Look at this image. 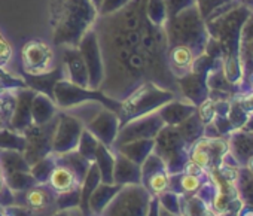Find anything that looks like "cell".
Returning a JSON list of instances; mask_svg holds the SVG:
<instances>
[{
	"label": "cell",
	"instance_id": "1",
	"mask_svg": "<svg viewBox=\"0 0 253 216\" xmlns=\"http://www.w3.org/2000/svg\"><path fill=\"white\" fill-rule=\"evenodd\" d=\"M49 26L55 46H78L97 17L92 0H49Z\"/></svg>",
	"mask_w": 253,
	"mask_h": 216
},
{
	"label": "cell",
	"instance_id": "2",
	"mask_svg": "<svg viewBox=\"0 0 253 216\" xmlns=\"http://www.w3.org/2000/svg\"><path fill=\"white\" fill-rule=\"evenodd\" d=\"M169 98L170 94L161 89L160 85L154 82H143L121 100L118 111L121 126L137 117H143L158 111Z\"/></svg>",
	"mask_w": 253,
	"mask_h": 216
},
{
	"label": "cell",
	"instance_id": "3",
	"mask_svg": "<svg viewBox=\"0 0 253 216\" xmlns=\"http://www.w3.org/2000/svg\"><path fill=\"white\" fill-rule=\"evenodd\" d=\"M152 195L142 183L124 185L100 216H148Z\"/></svg>",
	"mask_w": 253,
	"mask_h": 216
},
{
	"label": "cell",
	"instance_id": "4",
	"mask_svg": "<svg viewBox=\"0 0 253 216\" xmlns=\"http://www.w3.org/2000/svg\"><path fill=\"white\" fill-rule=\"evenodd\" d=\"M54 101L58 106V109H70L73 106L82 104L85 101H98L107 109L113 111L118 114L119 111V103L118 100H113L103 94L100 89H91V88H84L79 85L72 84L67 79H61L55 84L54 86Z\"/></svg>",
	"mask_w": 253,
	"mask_h": 216
},
{
	"label": "cell",
	"instance_id": "5",
	"mask_svg": "<svg viewBox=\"0 0 253 216\" xmlns=\"http://www.w3.org/2000/svg\"><path fill=\"white\" fill-rule=\"evenodd\" d=\"M57 120H58V114L49 123L42 124V126L32 124L23 131L26 137V146H24L23 155L30 167L39 160L52 154V137H54L55 126H57Z\"/></svg>",
	"mask_w": 253,
	"mask_h": 216
},
{
	"label": "cell",
	"instance_id": "6",
	"mask_svg": "<svg viewBox=\"0 0 253 216\" xmlns=\"http://www.w3.org/2000/svg\"><path fill=\"white\" fill-rule=\"evenodd\" d=\"M21 64L26 75L39 76L55 67V54L49 43L32 39L21 46Z\"/></svg>",
	"mask_w": 253,
	"mask_h": 216
},
{
	"label": "cell",
	"instance_id": "7",
	"mask_svg": "<svg viewBox=\"0 0 253 216\" xmlns=\"http://www.w3.org/2000/svg\"><path fill=\"white\" fill-rule=\"evenodd\" d=\"M58 194L48 183H38L26 191L14 192V203L27 207L35 216H52L58 210Z\"/></svg>",
	"mask_w": 253,
	"mask_h": 216
},
{
	"label": "cell",
	"instance_id": "8",
	"mask_svg": "<svg viewBox=\"0 0 253 216\" xmlns=\"http://www.w3.org/2000/svg\"><path fill=\"white\" fill-rule=\"evenodd\" d=\"M84 129V123L73 114L67 111L58 112V120L52 137V154H67L76 151Z\"/></svg>",
	"mask_w": 253,
	"mask_h": 216
},
{
	"label": "cell",
	"instance_id": "9",
	"mask_svg": "<svg viewBox=\"0 0 253 216\" xmlns=\"http://www.w3.org/2000/svg\"><path fill=\"white\" fill-rule=\"evenodd\" d=\"M164 121L161 120L158 112H152L143 117H137L134 120H130L119 127L116 140L112 146H118L122 143H128L133 140H142V139H154L163 129Z\"/></svg>",
	"mask_w": 253,
	"mask_h": 216
},
{
	"label": "cell",
	"instance_id": "10",
	"mask_svg": "<svg viewBox=\"0 0 253 216\" xmlns=\"http://www.w3.org/2000/svg\"><path fill=\"white\" fill-rule=\"evenodd\" d=\"M78 49L84 58V63L88 70V78H89V88L91 89H98L103 78H104V66H103V57H101V49L98 43L97 33L94 27H91L82 39L78 43Z\"/></svg>",
	"mask_w": 253,
	"mask_h": 216
},
{
	"label": "cell",
	"instance_id": "11",
	"mask_svg": "<svg viewBox=\"0 0 253 216\" xmlns=\"http://www.w3.org/2000/svg\"><path fill=\"white\" fill-rule=\"evenodd\" d=\"M121 123L116 112L107 109L106 106H101L95 112V115L85 123V129L103 145L112 148L116 140Z\"/></svg>",
	"mask_w": 253,
	"mask_h": 216
},
{
	"label": "cell",
	"instance_id": "12",
	"mask_svg": "<svg viewBox=\"0 0 253 216\" xmlns=\"http://www.w3.org/2000/svg\"><path fill=\"white\" fill-rule=\"evenodd\" d=\"M61 48V64L64 67V73L67 81L75 85L89 88L88 70L84 63V58L78 49V46H60Z\"/></svg>",
	"mask_w": 253,
	"mask_h": 216
},
{
	"label": "cell",
	"instance_id": "13",
	"mask_svg": "<svg viewBox=\"0 0 253 216\" xmlns=\"http://www.w3.org/2000/svg\"><path fill=\"white\" fill-rule=\"evenodd\" d=\"M36 95V91L29 86H21L17 89L15 109L9 123V129L23 133L29 126L33 124L32 120V103Z\"/></svg>",
	"mask_w": 253,
	"mask_h": 216
},
{
	"label": "cell",
	"instance_id": "14",
	"mask_svg": "<svg viewBox=\"0 0 253 216\" xmlns=\"http://www.w3.org/2000/svg\"><path fill=\"white\" fill-rule=\"evenodd\" d=\"M46 183L51 186V189L55 194L60 195V194H67V192L81 189L82 180L69 166L57 161V158H55V166H54Z\"/></svg>",
	"mask_w": 253,
	"mask_h": 216
},
{
	"label": "cell",
	"instance_id": "15",
	"mask_svg": "<svg viewBox=\"0 0 253 216\" xmlns=\"http://www.w3.org/2000/svg\"><path fill=\"white\" fill-rule=\"evenodd\" d=\"M115 152V164H113V183L124 186L130 183H142V170L140 166L125 155Z\"/></svg>",
	"mask_w": 253,
	"mask_h": 216
},
{
	"label": "cell",
	"instance_id": "16",
	"mask_svg": "<svg viewBox=\"0 0 253 216\" xmlns=\"http://www.w3.org/2000/svg\"><path fill=\"white\" fill-rule=\"evenodd\" d=\"M167 63L171 73L183 76L195 64V52L188 45H173L167 52Z\"/></svg>",
	"mask_w": 253,
	"mask_h": 216
},
{
	"label": "cell",
	"instance_id": "17",
	"mask_svg": "<svg viewBox=\"0 0 253 216\" xmlns=\"http://www.w3.org/2000/svg\"><path fill=\"white\" fill-rule=\"evenodd\" d=\"M66 73H64V67L63 64H57L51 72L45 73V75H39V76H32V75H26L24 73V81L26 85L32 89H35L36 92H43L46 95H49L51 98H54V86L58 81L64 79Z\"/></svg>",
	"mask_w": 253,
	"mask_h": 216
},
{
	"label": "cell",
	"instance_id": "18",
	"mask_svg": "<svg viewBox=\"0 0 253 216\" xmlns=\"http://www.w3.org/2000/svg\"><path fill=\"white\" fill-rule=\"evenodd\" d=\"M58 106L55 104L54 98L43 92H36L33 103H32V120L33 124L42 126L54 120L58 114Z\"/></svg>",
	"mask_w": 253,
	"mask_h": 216
},
{
	"label": "cell",
	"instance_id": "19",
	"mask_svg": "<svg viewBox=\"0 0 253 216\" xmlns=\"http://www.w3.org/2000/svg\"><path fill=\"white\" fill-rule=\"evenodd\" d=\"M113 151L125 155L131 161L137 163L139 166L148 158L149 154L154 152V139H142V140H133L128 143H122L118 146H112Z\"/></svg>",
	"mask_w": 253,
	"mask_h": 216
},
{
	"label": "cell",
	"instance_id": "20",
	"mask_svg": "<svg viewBox=\"0 0 253 216\" xmlns=\"http://www.w3.org/2000/svg\"><path fill=\"white\" fill-rule=\"evenodd\" d=\"M121 189L119 185H109V183H100L91 194L88 200V210L91 216H100L103 209L107 206V203L115 197V194Z\"/></svg>",
	"mask_w": 253,
	"mask_h": 216
},
{
	"label": "cell",
	"instance_id": "21",
	"mask_svg": "<svg viewBox=\"0 0 253 216\" xmlns=\"http://www.w3.org/2000/svg\"><path fill=\"white\" fill-rule=\"evenodd\" d=\"M94 163L97 164L101 176V183H113V164H115V152L112 148L98 142L95 149Z\"/></svg>",
	"mask_w": 253,
	"mask_h": 216
},
{
	"label": "cell",
	"instance_id": "22",
	"mask_svg": "<svg viewBox=\"0 0 253 216\" xmlns=\"http://www.w3.org/2000/svg\"><path fill=\"white\" fill-rule=\"evenodd\" d=\"M17 89L0 81V130L8 129L17 101Z\"/></svg>",
	"mask_w": 253,
	"mask_h": 216
},
{
	"label": "cell",
	"instance_id": "23",
	"mask_svg": "<svg viewBox=\"0 0 253 216\" xmlns=\"http://www.w3.org/2000/svg\"><path fill=\"white\" fill-rule=\"evenodd\" d=\"M101 183V176H100V170L97 167V164L92 161L84 180L81 185V201H79V209L84 212L85 216H91L89 210H88V200L92 194V191Z\"/></svg>",
	"mask_w": 253,
	"mask_h": 216
},
{
	"label": "cell",
	"instance_id": "24",
	"mask_svg": "<svg viewBox=\"0 0 253 216\" xmlns=\"http://www.w3.org/2000/svg\"><path fill=\"white\" fill-rule=\"evenodd\" d=\"M0 167L3 174L14 172H30V166L20 151H0Z\"/></svg>",
	"mask_w": 253,
	"mask_h": 216
},
{
	"label": "cell",
	"instance_id": "25",
	"mask_svg": "<svg viewBox=\"0 0 253 216\" xmlns=\"http://www.w3.org/2000/svg\"><path fill=\"white\" fill-rule=\"evenodd\" d=\"M3 182L12 192H21L38 185L36 179L30 172H14L3 174Z\"/></svg>",
	"mask_w": 253,
	"mask_h": 216
},
{
	"label": "cell",
	"instance_id": "26",
	"mask_svg": "<svg viewBox=\"0 0 253 216\" xmlns=\"http://www.w3.org/2000/svg\"><path fill=\"white\" fill-rule=\"evenodd\" d=\"M142 185L149 191L151 195H161L170 188V176L167 173V169H161L149 174Z\"/></svg>",
	"mask_w": 253,
	"mask_h": 216
},
{
	"label": "cell",
	"instance_id": "27",
	"mask_svg": "<svg viewBox=\"0 0 253 216\" xmlns=\"http://www.w3.org/2000/svg\"><path fill=\"white\" fill-rule=\"evenodd\" d=\"M26 146V137L23 133L12 129L0 130V151H20L23 152Z\"/></svg>",
	"mask_w": 253,
	"mask_h": 216
},
{
	"label": "cell",
	"instance_id": "28",
	"mask_svg": "<svg viewBox=\"0 0 253 216\" xmlns=\"http://www.w3.org/2000/svg\"><path fill=\"white\" fill-rule=\"evenodd\" d=\"M54 166H55V155L49 154L45 158H42L38 163H35L30 167V173L33 174V177L36 179L38 183H46L48 177H49V174H51V172L54 169Z\"/></svg>",
	"mask_w": 253,
	"mask_h": 216
},
{
	"label": "cell",
	"instance_id": "29",
	"mask_svg": "<svg viewBox=\"0 0 253 216\" xmlns=\"http://www.w3.org/2000/svg\"><path fill=\"white\" fill-rule=\"evenodd\" d=\"M146 17L155 26H163L167 20V9L164 0H146Z\"/></svg>",
	"mask_w": 253,
	"mask_h": 216
},
{
	"label": "cell",
	"instance_id": "30",
	"mask_svg": "<svg viewBox=\"0 0 253 216\" xmlns=\"http://www.w3.org/2000/svg\"><path fill=\"white\" fill-rule=\"evenodd\" d=\"M97 145H98V140L86 130L84 129L82 134H81V139H79V143H78V154L82 155L85 160L88 161H94V157H95V149H97Z\"/></svg>",
	"mask_w": 253,
	"mask_h": 216
},
{
	"label": "cell",
	"instance_id": "31",
	"mask_svg": "<svg viewBox=\"0 0 253 216\" xmlns=\"http://www.w3.org/2000/svg\"><path fill=\"white\" fill-rule=\"evenodd\" d=\"M191 161L198 164L203 169H207L211 163L210 151H209V140H200L191 151Z\"/></svg>",
	"mask_w": 253,
	"mask_h": 216
},
{
	"label": "cell",
	"instance_id": "32",
	"mask_svg": "<svg viewBox=\"0 0 253 216\" xmlns=\"http://www.w3.org/2000/svg\"><path fill=\"white\" fill-rule=\"evenodd\" d=\"M131 2V0H101V3L97 9L98 17H106L110 14H115L121 11L124 6H126Z\"/></svg>",
	"mask_w": 253,
	"mask_h": 216
},
{
	"label": "cell",
	"instance_id": "33",
	"mask_svg": "<svg viewBox=\"0 0 253 216\" xmlns=\"http://www.w3.org/2000/svg\"><path fill=\"white\" fill-rule=\"evenodd\" d=\"M14 55V49H12V45L9 43V41L5 38V35L0 32V66L5 67L11 58Z\"/></svg>",
	"mask_w": 253,
	"mask_h": 216
},
{
	"label": "cell",
	"instance_id": "34",
	"mask_svg": "<svg viewBox=\"0 0 253 216\" xmlns=\"http://www.w3.org/2000/svg\"><path fill=\"white\" fill-rule=\"evenodd\" d=\"M198 114H200V118H201L203 123H210V121L214 118V115H216V106H214V101L210 100V98L204 100V101L200 104V107H198Z\"/></svg>",
	"mask_w": 253,
	"mask_h": 216
},
{
	"label": "cell",
	"instance_id": "35",
	"mask_svg": "<svg viewBox=\"0 0 253 216\" xmlns=\"http://www.w3.org/2000/svg\"><path fill=\"white\" fill-rule=\"evenodd\" d=\"M179 183H180V188H182L185 192H194V191H197V189L200 188L201 180H200L198 176H191V174H185V173H183V174L180 176Z\"/></svg>",
	"mask_w": 253,
	"mask_h": 216
},
{
	"label": "cell",
	"instance_id": "36",
	"mask_svg": "<svg viewBox=\"0 0 253 216\" xmlns=\"http://www.w3.org/2000/svg\"><path fill=\"white\" fill-rule=\"evenodd\" d=\"M183 172H185V174H191V176H201L203 173H204V169L203 167H200L198 164H195L194 161H186L185 163V166H183Z\"/></svg>",
	"mask_w": 253,
	"mask_h": 216
},
{
	"label": "cell",
	"instance_id": "37",
	"mask_svg": "<svg viewBox=\"0 0 253 216\" xmlns=\"http://www.w3.org/2000/svg\"><path fill=\"white\" fill-rule=\"evenodd\" d=\"M52 216H85V215L79 209V206H76V207H69V209H60Z\"/></svg>",
	"mask_w": 253,
	"mask_h": 216
},
{
	"label": "cell",
	"instance_id": "38",
	"mask_svg": "<svg viewBox=\"0 0 253 216\" xmlns=\"http://www.w3.org/2000/svg\"><path fill=\"white\" fill-rule=\"evenodd\" d=\"M220 174L222 177H225L228 182H234L237 179V172L231 167H222L220 169Z\"/></svg>",
	"mask_w": 253,
	"mask_h": 216
},
{
	"label": "cell",
	"instance_id": "39",
	"mask_svg": "<svg viewBox=\"0 0 253 216\" xmlns=\"http://www.w3.org/2000/svg\"><path fill=\"white\" fill-rule=\"evenodd\" d=\"M3 172H2V167H0V189H2V186H3Z\"/></svg>",
	"mask_w": 253,
	"mask_h": 216
},
{
	"label": "cell",
	"instance_id": "40",
	"mask_svg": "<svg viewBox=\"0 0 253 216\" xmlns=\"http://www.w3.org/2000/svg\"><path fill=\"white\" fill-rule=\"evenodd\" d=\"M247 166H249V170H250V172L253 173V157H252V158L249 160V164H247Z\"/></svg>",
	"mask_w": 253,
	"mask_h": 216
},
{
	"label": "cell",
	"instance_id": "41",
	"mask_svg": "<svg viewBox=\"0 0 253 216\" xmlns=\"http://www.w3.org/2000/svg\"><path fill=\"white\" fill-rule=\"evenodd\" d=\"M92 3L95 5V8L98 9V6H100V3H101V0H92Z\"/></svg>",
	"mask_w": 253,
	"mask_h": 216
}]
</instances>
